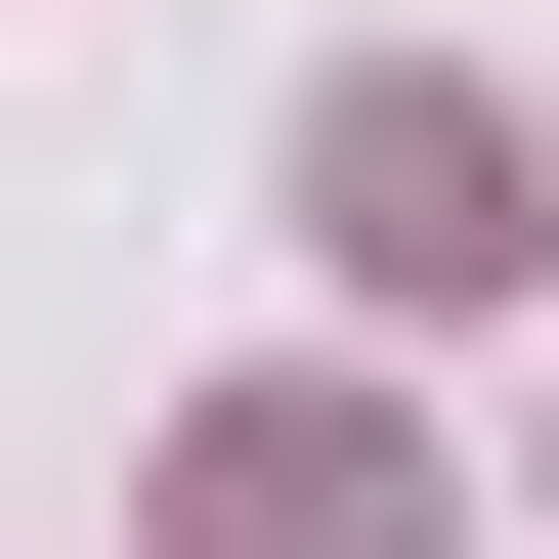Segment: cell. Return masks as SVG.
Here are the masks:
<instances>
[{"mask_svg":"<svg viewBox=\"0 0 559 559\" xmlns=\"http://www.w3.org/2000/svg\"><path fill=\"white\" fill-rule=\"evenodd\" d=\"M301 259H345V301H516L559 259V130L430 86V44H345V86H301Z\"/></svg>","mask_w":559,"mask_h":559,"instance_id":"obj_1","label":"cell"},{"mask_svg":"<svg viewBox=\"0 0 559 559\" xmlns=\"http://www.w3.org/2000/svg\"><path fill=\"white\" fill-rule=\"evenodd\" d=\"M173 559H430V474L345 388H259V430H173Z\"/></svg>","mask_w":559,"mask_h":559,"instance_id":"obj_2","label":"cell"}]
</instances>
